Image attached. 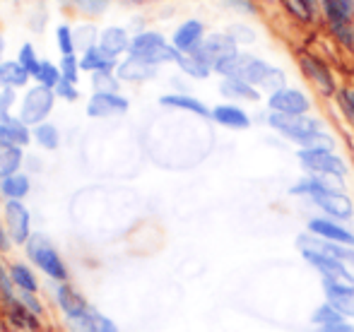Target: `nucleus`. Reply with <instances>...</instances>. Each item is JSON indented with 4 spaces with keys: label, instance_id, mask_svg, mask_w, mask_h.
Here are the masks:
<instances>
[{
    "label": "nucleus",
    "instance_id": "f257e3e1",
    "mask_svg": "<svg viewBox=\"0 0 354 332\" xmlns=\"http://www.w3.org/2000/svg\"><path fill=\"white\" fill-rule=\"evenodd\" d=\"M289 195L306 197V200L313 202V207H318L323 212V217L342 222V224L354 217V202L345 193V181L304 176L289 188Z\"/></svg>",
    "mask_w": 354,
    "mask_h": 332
},
{
    "label": "nucleus",
    "instance_id": "f03ea898",
    "mask_svg": "<svg viewBox=\"0 0 354 332\" xmlns=\"http://www.w3.org/2000/svg\"><path fill=\"white\" fill-rule=\"evenodd\" d=\"M214 75H219L222 80L224 77L246 80L248 84H253V87H258L266 94L287 87V75H284L282 68L272 66V63L263 61V58L253 56L248 51H236L232 56L222 58L219 63H214Z\"/></svg>",
    "mask_w": 354,
    "mask_h": 332
},
{
    "label": "nucleus",
    "instance_id": "7ed1b4c3",
    "mask_svg": "<svg viewBox=\"0 0 354 332\" xmlns=\"http://www.w3.org/2000/svg\"><path fill=\"white\" fill-rule=\"evenodd\" d=\"M266 123L284 137L287 142L299 147H335V137L326 130L321 118L311 116H284V113H270L268 111Z\"/></svg>",
    "mask_w": 354,
    "mask_h": 332
},
{
    "label": "nucleus",
    "instance_id": "20e7f679",
    "mask_svg": "<svg viewBox=\"0 0 354 332\" xmlns=\"http://www.w3.org/2000/svg\"><path fill=\"white\" fill-rule=\"evenodd\" d=\"M24 251H27V260L34 265V270L41 272L44 277H48L53 284H61V282L71 280L68 262L63 260V255L58 253L53 241L44 231H34L32 239L24 246Z\"/></svg>",
    "mask_w": 354,
    "mask_h": 332
},
{
    "label": "nucleus",
    "instance_id": "39448f33",
    "mask_svg": "<svg viewBox=\"0 0 354 332\" xmlns=\"http://www.w3.org/2000/svg\"><path fill=\"white\" fill-rule=\"evenodd\" d=\"M128 56L149 63V66H154V68H162V66H169V63L176 66L181 53L171 46V39H167L162 32H157V29H140V32L133 34Z\"/></svg>",
    "mask_w": 354,
    "mask_h": 332
},
{
    "label": "nucleus",
    "instance_id": "423d86ee",
    "mask_svg": "<svg viewBox=\"0 0 354 332\" xmlns=\"http://www.w3.org/2000/svg\"><path fill=\"white\" fill-rule=\"evenodd\" d=\"M297 162L306 176L345 181L347 173H350V166L337 155L335 147H299Z\"/></svg>",
    "mask_w": 354,
    "mask_h": 332
},
{
    "label": "nucleus",
    "instance_id": "0eeeda50",
    "mask_svg": "<svg viewBox=\"0 0 354 332\" xmlns=\"http://www.w3.org/2000/svg\"><path fill=\"white\" fill-rule=\"evenodd\" d=\"M297 66H299V70H301V75L313 84V89H316V92L321 94V97H326V99L337 97L340 87H337L335 72H333L330 63L323 61V58L318 56V53L301 51L297 56Z\"/></svg>",
    "mask_w": 354,
    "mask_h": 332
},
{
    "label": "nucleus",
    "instance_id": "6e6552de",
    "mask_svg": "<svg viewBox=\"0 0 354 332\" xmlns=\"http://www.w3.org/2000/svg\"><path fill=\"white\" fill-rule=\"evenodd\" d=\"M56 92L44 84H34V87H27V92L19 99V111L17 116L27 123L29 128H37L41 123L48 121V116L53 113V106H56Z\"/></svg>",
    "mask_w": 354,
    "mask_h": 332
},
{
    "label": "nucleus",
    "instance_id": "1a4fd4ad",
    "mask_svg": "<svg viewBox=\"0 0 354 332\" xmlns=\"http://www.w3.org/2000/svg\"><path fill=\"white\" fill-rule=\"evenodd\" d=\"M266 104L270 113H284V116H306L313 108L311 97H308L304 89L289 87V84L277 89V92L268 94Z\"/></svg>",
    "mask_w": 354,
    "mask_h": 332
},
{
    "label": "nucleus",
    "instance_id": "9d476101",
    "mask_svg": "<svg viewBox=\"0 0 354 332\" xmlns=\"http://www.w3.org/2000/svg\"><path fill=\"white\" fill-rule=\"evenodd\" d=\"M3 222L5 229L10 234L12 246H27V241L32 239L34 229H32V212L24 202L19 200H10L3 205Z\"/></svg>",
    "mask_w": 354,
    "mask_h": 332
},
{
    "label": "nucleus",
    "instance_id": "9b49d317",
    "mask_svg": "<svg viewBox=\"0 0 354 332\" xmlns=\"http://www.w3.org/2000/svg\"><path fill=\"white\" fill-rule=\"evenodd\" d=\"M53 304H56V309L63 313V318L66 320H77V318H84V315L89 313V309H92V304H89L87 299H84L82 294H80L77 289L71 284V282H61V284H53Z\"/></svg>",
    "mask_w": 354,
    "mask_h": 332
},
{
    "label": "nucleus",
    "instance_id": "f8f14e48",
    "mask_svg": "<svg viewBox=\"0 0 354 332\" xmlns=\"http://www.w3.org/2000/svg\"><path fill=\"white\" fill-rule=\"evenodd\" d=\"M128 108H131V99L123 97L121 92H92L84 111L89 118H113L126 116Z\"/></svg>",
    "mask_w": 354,
    "mask_h": 332
},
{
    "label": "nucleus",
    "instance_id": "ddd939ff",
    "mask_svg": "<svg viewBox=\"0 0 354 332\" xmlns=\"http://www.w3.org/2000/svg\"><path fill=\"white\" fill-rule=\"evenodd\" d=\"M205 37H207L205 22L198 17H188L171 32V46L176 48L181 56H186V53H196L198 48L203 46Z\"/></svg>",
    "mask_w": 354,
    "mask_h": 332
},
{
    "label": "nucleus",
    "instance_id": "4468645a",
    "mask_svg": "<svg viewBox=\"0 0 354 332\" xmlns=\"http://www.w3.org/2000/svg\"><path fill=\"white\" fill-rule=\"evenodd\" d=\"M323 296L342 318H354V284L345 280H323Z\"/></svg>",
    "mask_w": 354,
    "mask_h": 332
},
{
    "label": "nucleus",
    "instance_id": "2eb2a0df",
    "mask_svg": "<svg viewBox=\"0 0 354 332\" xmlns=\"http://www.w3.org/2000/svg\"><path fill=\"white\" fill-rule=\"evenodd\" d=\"M306 231L318 239H326L330 244H340V246H354V234L347 229L342 222L328 219V217H311L306 222Z\"/></svg>",
    "mask_w": 354,
    "mask_h": 332
},
{
    "label": "nucleus",
    "instance_id": "dca6fc26",
    "mask_svg": "<svg viewBox=\"0 0 354 332\" xmlns=\"http://www.w3.org/2000/svg\"><path fill=\"white\" fill-rule=\"evenodd\" d=\"M210 118L217 126L227 128V130H248L251 128V113L241 106V104H232V101H224L212 106Z\"/></svg>",
    "mask_w": 354,
    "mask_h": 332
},
{
    "label": "nucleus",
    "instance_id": "f3484780",
    "mask_svg": "<svg viewBox=\"0 0 354 332\" xmlns=\"http://www.w3.org/2000/svg\"><path fill=\"white\" fill-rule=\"evenodd\" d=\"M131 41H133V34L128 32L126 27L121 24H109L99 32V43L97 46L102 48L104 53H109L111 58H121V56H128L131 51Z\"/></svg>",
    "mask_w": 354,
    "mask_h": 332
},
{
    "label": "nucleus",
    "instance_id": "a211bd4d",
    "mask_svg": "<svg viewBox=\"0 0 354 332\" xmlns=\"http://www.w3.org/2000/svg\"><path fill=\"white\" fill-rule=\"evenodd\" d=\"M236 51H241V48L234 43V39L229 37L227 32H210L196 53H201V56L214 68V63H219L222 58L232 56V53H236Z\"/></svg>",
    "mask_w": 354,
    "mask_h": 332
},
{
    "label": "nucleus",
    "instance_id": "6ab92c4d",
    "mask_svg": "<svg viewBox=\"0 0 354 332\" xmlns=\"http://www.w3.org/2000/svg\"><path fill=\"white\" fill-rule=\"evenodd\" d=\"M159 75V68L149 66L145 61H138L133 56H126L116 68V77L126 84H142V82H149Z\"/></svg>",
    "mask_w": 354,
    "mask_h": 332
},
{
    "label": "nucleus",
    "instance_id": "aec40b11",
    "mask_svg": "<svg viewBox=\"0 0 354 332\" xmlns=\"http://www.w3.org/2000/svg\"><path fill=\"white\" fill-rule=\"evenodd\" d=\"M219 94L232 104H258L261 101V89L248 84L239 77H224L219 80Z\"/></svg>",
    "mask_w": 354,
    "mask_h": 332
},
{
    "label": "nucleus",
    "instance_id": "412c9836",
    "mask_svg": "<svg viewBox=\"0 0 354 332\" xmlns=\"http://www.w3.org/2000/svg\"><path fill=\"white\" fill-rule=\"evenodd\" d=\"M159 106L164 108H174V111H186V113H193V116H201V118H210V111L207 104H203L198 97L188 92H169V94H162L159 97Z\"/></svg>",
    "mask_w": 354,
    "mask_h": 332
},
{
    "label": "nucleus",
    "instance_id": "4be33fe9",
    "mask_svg": "<svg viewBox=\"0 0 354 332\" xmlns=\"http://www.w3.org/2000/svg\"><path fill=\"white\" fill-rule=\"evenodd\" d=\"M32 142V128L19 116L0 118V145L27 147Z\"/></svg>",
    "mask_w": 354,
    "mask_h": 332
},
{
    "label": "nucleus",
    "instance_id": "5701e85b",
    "mask_svg": "<svg viewBox=\"0 0 354 332\" xmlns=\"http://www.w3.org/2000/svg\"><path fill=\"white\" fill-rule=\"evenodd\" d=\"M68 323V332H121L118 325L113 323L109 315H104L99 309H89V313L84 318L77 320H66Z\"/></svg>",
    "mask_w": 354,
    "mask_h": 332
},
{
    "label": "nucleus",
    "instance_id": "b1692460",
    "mask_svg": "<svg viewBox=\"0 0 354 332\" xmlns=\"http://www.w3.org/2000/svg\"><path fill=\"white\" fill-rule=\"evenodd\" d=\"M301 257L323 277V280H345V267L340 265L337 257H333L330 253H301Z\"/></svg>",
    "mask_w": 354,
    "mask_h": 332
},
{
    "label": "nucleus",
    "instance_id": "393cba45",
    "mask_svg": "<svg viewBox=\"0 0 354 332\" xmlns=\"http://www.w3.org/2000/svg\"><path fill=\"white\" fill-rule=\"evenodd\" d=\"M10 275H12L15 289L19 294H39L41 284H39V277L34 272L32 262H22V260H12L10 262Z\"/></svg>",
    "mask_w": 354,
    "mask_h": 332
},
{
    "label": "nucleus",
    "instance_id": "a878e982",
    "mask_svg": "<svg viewBox=\"0 0 354 332\" xmlns=\"http://www.w3.org/2000/svg\"><path fill=\"white\" fill-rule=\"evenodd\" d=\"M5 315H8L10 325L19 332H44V320L39 315H34L32 311H27L19 304V296L15 304L5 306Z\"/></svg>",
    "mask_w": 354,
    "mask_h": 332
},
{
    "label": "nucleus",
    "instance_id": "bb28decb",
    "mask_svg": "<svg viewBox=\"0 0 354 332\" xmlns=\"http://www.w3.org/2000/svg\"><path fill=\"white\" fill-rule=\"evenodd\" d=\"M118 63L121 61L104 53L99 46H92L84 53H80V68H82V72H92V75L94 72H116Z\"/></svg>",
    "mask_w": 354,
    "mask_h": 332
},
{
    "label": "nucleus",
    "instance_id": "cd10ccee",
    "mask_svg": "<svg viewBox=\"0 0 354 332\" xmlns=\"http://www.w3.org/2000/svg\"><path fill=\"white\" fill-rule=\"evenodd\" d=\"M29 193H32V178H29V173H24V171L0 181V197H3L5 202H10V200L24 202V197H27Z\"/></svg>",
    "mask_w": 354,
    "mask_h": 332
},
{
    "label": "nucleus",
    "instance_id": "c85d7f7f",
    "mask_svg": "<svg viewBox=\"0 0 354 332\" xmlns=\"http://www.w3.org/2000/svg\"><path fill=\"white\" fill-rule=\"evenodd\" d=\"M321 17L326 24L354 22V0H321Z\"/></svg>",
    "mask_w": 354,
    "mask_h": 332
},
{
    "label": "nucleus",
    "instance_id": "c756f323",
    "mask_svg": "<svg viewBox=\"0 0 354 332\" xmlns=\"http://www.w3.org/2000/svg\"><path fill=\"white\" fill-rule=\"evenodd\" d=\"M24 162H27V152H24V147L0 145V181L22 171Z\"/></svg>",
    "mask_w": 354,
    "mask_h": 332
},
{
    "label": "nucleus",
    "instance_id": "7c9ffc66",
    "mask_svg": "<svg viewBox=\"0 0 354 332\" xmlns=\"http://www.w3.org/2000/svg\"><path fill=\"white\" fill-rule=\"evenodd\" d=\"M287 12L301 24H316L321 19V0H282Z\"/></svg>",
    "mask_w": 354,
    "mask_h": 332
},
{
    "label": "nucleus",
    "instance_id": "2f4dec72",
    "mask_svg": "<svg viewBox=\"0 0 354 332\" xmlns=\"http://www.w3.org/2000/svg\"><path fill=\"white\" fill-rule=\"evenodd\" d=\"M176 66L183 75L193 77V80H207L210 75H214V68L201 56V53H186V56L178 58Z\"/></svg>",
    "mask_w": 354,
    "mask_h": 332
},
{
    "label": "nucleus",
    "instance_id": "473e14b6",
    "mask_svg": "<svg viewBox=\"0 0 354 332\" xmlns=\"http://www.w3.org/2000/svg\"><path fill=\"white\" fill-rule=\"evenodd\" d=\"M32 75L17 61L0 63V89H22L27 87Z\"/></svg>",
    "mask_w": 354,
    "mask_h": 332
},
{
    "label": "nucleus",
    "instance_id": "72a5a7b5",
    "mask_svg": "<svg viewBox=\"0 0 354 332\" xmlns=\"http://www.w3.org/2000/svg\"><path fill=\"white\" fill-rule=\"evenodd\" d=\"M32 140L37 142L41 150L53 152L61 147V130H58L56 123L46 121V123H41V126L32 128Z\"/></svg>",
    "mask_w": 354,
    "mask_h": 332
},
{
    "label": "nucleus",
    "instance_id": "f704fd0d",
    "mask_svg": "<svg viewBox=\"0 0 354 332\" xmlns=\"http://www.w3.org/2000/svg\"><path fill=\"white\" fill-rule=\"evenodd\" d=\"M99 32H102V29H97L92 22L75 24L73 37H75V48H77V53H84L87 48L97 46V43H99Z\"/></svg>",
    "mask_w": 354,
    "mask_h": 332
},
{
    "label": "nucleus",
    "instance_id": "c9c22d12",
    "mask_svg": "<svg viewBox=\"0 0 354 332\" xmlns=\"http://www.w3.org/2000/svg\"><path fill=\"white\" fill-rule=\"evenodd\" d=\"M17 301V289H15L12 275H10V262L0 257V304L10 306Z\"/></svg>",
    "mask_w": 354,
    "mask_h": 332
},
{
    "label": "nucleus",
    "instance_id": "e433bc0d",
    "mask_svg": "<svg viewBox=\"0 0 354 332\" xmlns=\"http://www.w3.org/2000/svg\"><path fill=\"white\" fill-rule=\"evenodd\" d=\"M224 32L229 34V37L234 39V43H236L239 48H243V46H251V43H256V39H258V34H256V29L251 27V24H246V22H234V24H229Z\"/></svg>",
    "mask_w": 354,
    "mask_h": 332
},
{
    "label": "nucleus",
    "instance_id": "4c0bfd02",
    "mask_svg": "<svg viewBox=\"0 0 354 332\" xmlns=\"http://www.w3.org/2000/svg\"><path fill=\"white\" fill-rule=\"evenodd\" d=\"M15 61H17L19 66H22L24 70H27L32 77H37L39 68H41V58H39V53H37V48H34V43H22Z\"/></svg>",
    "mask_w": 354,
    "mask_h": 332
},
{
    "label": "nucleus",
    "instance_id": "58836bf2",
    "mask_svg": "<svg viewBox=\"0 0 354 332\" xmlns=\"http://www.w3.org/2000/svg\"><path fill=\"white\" fill-rule=\"evenodd\" d=\"M37 84H44V87L48 89H56L58 84L63 82V75H61V68H58V63L53 61H41V68H39L37 72Z\"/></svg>",
    "mask_w": 354,
    "mask_h": 332
},
{
    "label": "nucleus",
    "instance_id": "ea45409f",
    "mask_svg": "<svg viewBox=\"0 0 354 332\" xmlns=\"http://www.w3.org/2000/svg\"><path fill=\"white\" fill-rule=\"evenodd\" d=\"M342 320H347V318H342V315L337 313L330 304H326V301H323V304L318 306V309L313 311V315H311L313 328H330V325L342 323Z\"/></svg>",
    "mask_w": 354,
    "mask_h": 332
},
{
    "label": "nucleus",
    "instance_id": "a19ab883",
    "mask_svg": "<svg viewBox=\"0 0 354 332\" xmlns=\"http://www.w3.org/2000/svg\"><path fill=\"white\" fill-rule=\"evenodd\" d=\"M330 37L345 48L347 53H354V22H342V24H328Z\"/></svg>",
    "mask_w": 354,
    "mask_h": 332
},
{
    "label": "nucleus",
    "instance_id": "79ce46f5",
    "mask_svg": "<svg viewBox=\"0 0 354 332\" xmlns=\"http://www.w3.org/2000/svg\"><path fill=\"white\" fill-rule=\"evenodd\" d=\"M56 46H58V51H61V56H73V53H77L71 24L63 22V24H58V27H56Z\"/></svg>",
    "mask_w": 354,
    "mask_h": 332
},
{
    "label": "nucleus",
    "instance_id": "37998d69",
    "mask_svg": "<svg viewBox=\"0 0 354 332\" xmlns=\"http://www.w3.org/2000/svg\"><path fill=\"white\" fill-rule=\"evenodd\" d=\"M121 80L116 72H94L92 75V92H121Z\"/></svg>",
    "mask_w": 354,
    "mask_h": 332
},
{
    "label": "nucleus",
    "instance_id": "c03bdc74",
    "mask_svg": "<svg viewBox=\"0 0 354 332\" xmlns=\"http://www.w3.org/2000/svg\"><path fill=\"white\" fill-rule=\"evenodd\" d=\"M58 68H61L63 80L77 84L80 72H82V68H80V53H73V56H61V61H58Z\"/></svg>",
    "mask_w": 354,
    "mask_h": 332
},
{
    "label": "nucleus",
    "instance_id": "a18cd8bd",
    "mask_svg": "<svg viewBox=\"0 0 354 332\" xmlns=\"http://www.w3.org/2000/svg\"><path fill=\"white\" fill-rule=\"evenodd\" d=\"M71 3L77 12L84 14V17H99V14H104L109 10L111 0H71Z\"/></svg>",
    "mask_w": 354,
    "mask_h": 332
},
{
    "label": "nucleus",
    "instance_id": "49530a36",
    "mask_svg": "<svg viewBox=\"0 0 354 332\" xmlns=\"http://www.w3.org/2000/svg\"><path fill=\"white\" fill-rule=\"evenodd\" d=\"M335 101H337V106H340V111L345 113L347 121L354 126V87H340Z\"/></svg>",
    "mask_w": 354,
    "mask_h": 332
},
{
    "label": "nucleus",
    "instance_id": "de8ad7c7",
    "mask_svg": "<svg viewBox=\"0 0 354 332\" xmlns=\"http://www.w3.org/2000/svg\"><path fill=\"white\" fill-rule=\"evenodd\" d=\"M219 3H222V8L232 10V12L241 14V17H253V14H258L256 0H219Z\"/></svg>",
    "mask_w": 354,
    "mask_h": 332
},
{
    "label": "nucleus",
    "instance_id": "09e8293b",
    "mask_svg": "<svg viewBox=\"0 0 354 332\" xmlns=\"http://www.w3.org/2000/svg\"><path fill=\"white\" fill-rule=\"evenodd\" d=\"M15 104H17V89H0V118L15 116Z\"/></svg>",
    "mask_w": 354,
    "mask_h": 332
},
{
    "label": "nucleus",
    "instance_id": "8fccbe9b",
    "mask_svg": "<svg viewBox=\"0 0 354 332\" xmlns=\"http://www.w3.org/2000/svg\"><path fill=\"white\" fill-rule=\"evenodd\" d=\"M17 296H19V304H22L24 309L32 311V313L39 315V318H44V313H46V306H44L41 296H39V294H19V291H17Z\"/></svg>",
    "mask_w": 354,
    "mask_h": 332
},
{
    "label": "nucleus",
    "instance_id": "3c124183",
    "mask_svg": "<svg viewBox=\"0 0 354 332\" xmlns=\"http://www.w3.org/2000/svg\"><path fill=\"white\" fill-rule=\"evenodd\" d=\"M53 92H56V97H58V99H63V101H68V104H73V101H77V99H80V89H77V84L66 82V80H63L61 84H58V87L53 89Z\"/></svg>",
    "mask_w": 354,
    "mask_h": 332
},
{
    "label": "nucleus",
    "instance_id": "603ef678",
    "mask_svg": "<svg viewBox=\"0 0 354 332\" xmlns=\"http://www.w3.org/2000/svg\"><path fill=\"white\" fill-rule=\"evenodd\" d=\"M15 246H12V241H10V234H8V229H5V222H3V217H0V257L3 255H8L10 251H12Z\"/></svg>",
    "mask_w": 354,
    "mask_h": 332
},
{
    "label": "nucleus",
    "instance_id": "864d4df0",
    "mask_svg": "<svg viewBox=\"0 0 354 332\" xmlns=\"http://www.w3.org/2000/svg\"><path fill=\"white\" fill-rule=\"evenodd\" d=\"M313 332H354V323L352 320H342V323H335L330 328H316Z\"/></svg>",
    "mask_w": 354,
    "mask_h": 332
},
{
    "label": "nucleus",
    "instance_id": "5fc2aeb1",
    "mask_svg": "<svg viewBox=\"0 0 354 332\" xmlns=\"http://www.w3.org/2000/svg\"><path fill=\"white\" fill-rule=\"evenodd\" d=\"M24 164H29V166L34 168V171H41V162L34 159V157H27V162H24Z\"/></svg>",
    "mask_w": 354,
    "mask_h": 332
},
{
    "label": "nucleus",
    "instance_id": "6e6d98bb",
    "mask_svg": "<svg viewBox=\"0 0 354 332\" xmlns=\"http://www.w3.org/2000/svg\"><path fill=\"white\" fill-rule=\"evenodd\" d=\"M5 48H8V43H5V34L0 32V63H3V56H5Z\"/></svg>",
    "mask_w": 354,
    "mask_h": 332
},
{
    "label": "nucleus",
    "instance_id": "4d7b16f0",
    "mask_svg": "<svg viewBox=\"0 0 354 332\" xmlns=\"http://www.w3.org/2000/svg\"><path fill=\"white\" fill-rule=\"evenodd\" d=\"M352 80H354V66H352Z\"/></svg>",
    "mask_w": 354,
    "mask_h": 332
}]
</instances>
